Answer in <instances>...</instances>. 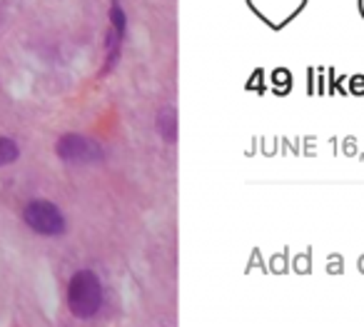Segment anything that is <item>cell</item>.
<instances>
[{
  "instance_id": "cell-4",
  "label": "cell",
  "mask_w": 364,
  "mask_h": 327,
  "mask_svg": "<svg viewBox=\"0 0 364 327\" xmlns=\"http://www.w3.org/2000/svg\"><path fill=\"white\" fill-rule=\"evenodd\" d=\"M125 30H127V15L120 6V0H113L110 8V30L105 38V63H102V75H108L115 68L122 53V43H125Z\"/></svg>"
},
{
  "instance_id": "cell-5",
  "label": "cell",
  "mask_w": 364,
  "mask_h": 327,
  "mask_svg": "<svg viewBox=\"0 0 364 327\" xmlns=\"http://www.w3.org/2000/svg\"><path fill=\"white\" fill-rule=\"evenodd\" d=\"M157 130L165 140H175L177 137V115L173 107H162L157 115Z\"/></svg>"
},
{
  "instance_id": "cell-3",
  "label": "cell",
  "mask_w": 364,
  "mask_h": 327,
  "mask_svg": "<svg viewBox=\"0 0 364 327\" xmlns=\"http://www.w3.org/2000/svg\"><path fill=\"white\" fill-rule=\"evenodd\" d=\"M55 153H58V158L72 162V165H93V162H100L105 158V148L97 140L80 135V132H65L55 143Z\"/></svg>"
},
{
  "instance_id": "cell-2",
  "label": "cell",
  "mask_w": 364,
  "mask_h": 327,
  "mask_svg": "<svg viewBox=\"0 0 364 327\" xmlns=\"http://www.w3.org/2000/svg\"><path fill=\"white\" fill-rule=\"evenodd\" d=\"M23 220L38 235L45 238H55L65 232V215L60 213V208L50 200H33L23 208Z\"/></svg>"
},
{
  "instance_id": "cell-1",
  "label": "cell",
  "mask_w": 364,
  "mask_h": 327,
  "mask_svg": "<svg viewBox=\"0 0 364 327\" xmlns=\"http://www.w3.org/2000/svg\"><path fill=\"white\" fill-rule=\"evenodd\" d=\"M105 303V290L95 273L90 270H78L68 282V307L75 317L88 320L95 317Z\"/></svg>"
},
{
  "instance_id": "cell-6",
  "label": "cell",
  "mask_w": 364,
  "mask_h": 327,
  "mask_svg": "<svg viewBox=\"0 0 364 327\" xmlns=\"http://www.w3.org/2000/svg\"><path fill=\"white\" fill-rule=\"evenodd\" d=\"M20 155V148L15 140L10 137H0V165H10V162L18 160Z\"/></svg>"
}]
</instances>
